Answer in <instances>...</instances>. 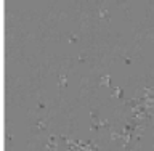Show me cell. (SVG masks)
<instances>
[{"label":"cell","mask_w":154,"mask_h":151,"mask_svg":"<svg viewBox=\"0 0 154 151\" xmlns=\"http://www.w3.org/2000/svg\"><path fill=\"white\" fill-rule=\"evenodd\" d=\"M47 151H58V137L56 135H50L48 140H47V145H45Z\"/></svg>","instance_id":"1"},{"label":"cell","mask_w":154,"mask_h":151,"mask_svg":"<svg viewBox=\"0 0 154 151\" xmlns=\"http://www.w3.org/2000/svg\"><path fill=\"white\" fill-rule=\"evenodd\" d=\"M100 117H98L96 116V114H91V126H90V129H91V130H93V132H96V130H100Z\"/></svg>","instance_id":"2"},{"label":"cell","mask_w":154,"mask_h":151,"mask_svg":"<svg viewBox=\"0 0 154 151\" xmlns=\"http://www.w3.org/2000/svg\"><path fill=\"white\" fill-rule=\"evenodd\" d=\"M58 87H60V88H66V87H68V76H66V72H61V74H60Z\"/></svg>","instance_id":"3"},{"label":"cell","mask_w":154,"mask_h":151,"mask_svg":"<svg viewBox=\"0 0 154 151\" xmlns=\"http://www.w3.org/2000/svg\"><path fill=\"white\" fill-rule=\"evenodd\" d=\"M47 126H48V119H47V117H43V119H37V122H35V127L40 129V130H45Z\"/></svg>","instance_id":"4"},{"label":"cell","mask_w":154,"mask_h":151,"mask_svg":"<svg viewBox=\"0 0 154 151\" xmlns=\"http://www.w3.org/2000/svg\"><path fill=\"white\" fill-rule=\"evenodd\" d=\"M111 85V76H101L100 77V87H109Z\"/></svg>","instance_id":"5"},{"label":"cell","mask_w":154,"mask_h":151,"mask_svg":"<svg viewBox=\"0 0 154 151\" xmlns=\"http://www.w3.org/2000/svg\"><path fill=\"white\" fill-rule=\"evenodd\" d=\"M112 97H114V98H119V100H122V97H124V88L116 87L114 90H112Z\"/></svg>","instance_id":"6"},{"label":"cell","mask_w":154,"mask_h":151,"mask_svg":"<svg viewBox=\"0 0 154 151\" xmlns=\"http://www.w3.org/2000/svg\"><path fill=\"white\" fill-rule=\"evenodd\" d=\"M100 18H101V20H104V21H109V12L106 8H101L100 10Z\"/></svg>","instance_id":"7"},{"label":"cell","mask_w":154,"mask_h":151,"mask_svg":"<svg viewBox=\"0 0 154 151\" xmlns=\"http://www.w3.org/2000/svg\"><path fill=\"white\" fill-rule=\"evenodd\" d=\"M111 140L116 142V140H122V132H111Z\"/></svg>","instance_id":"8"},{"label":"cell","mask_w":154,"mask_h":151,"mask_svg":"<svg viewBox=\"0 0 154 151\" xmlns=\"http://www.w3.org/2000/svg\"><path fill=\"white\" fill-rule=\"evenodd\" d=\"M109 127V121L108 119H101L100 121V129H108Z\"/></svg>","instance_id":"9"},{"label":"cell","mask_w":154,"mask_h":151,"mask_svg":"<svg viewBox=\"0 0 154 151\" xmlns=\"http://www.w3.org/2000/svg\"><path fill=\"white\" fill-rule=\"evenodd\" d=\"M77 40H79V37H77L76 34H71V35H69V42H71V43H76Z\"/></svg>","instance_id":"10"},{"label":"cell","mask_w":154,"mask_h":151,"mask_svg":"<svg viewBox=\"0 0 154 151\" xmlns=\"http://www.w3.org/2000/svg\"><path fill=\"white\" fill-rule=\"evenodd\" d=\"M124 61H125V64H130V63H132V60H130V58H125Z\"/></svg>","instance_id":"11"}]
</instances>
